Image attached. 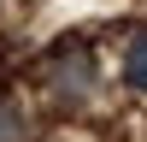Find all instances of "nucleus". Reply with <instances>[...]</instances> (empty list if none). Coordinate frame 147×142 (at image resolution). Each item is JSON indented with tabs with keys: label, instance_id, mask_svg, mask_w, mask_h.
Instances as JSON below:
<instances>
[{
	"label": "nucleus",
	"instance_id": "nucleus-3",
	"mask_svg": "<svg viewBox=\"0 0 147 142\" xmlns=\"http://www.w3.org/2000/svg\"><path fill=\"white\" fill-rule=\"evenodd\" d=\"M0 142H30V118L18 101H0Z\"/></svg>",
	"mask_w": 147,
	"mask_h": 142
},
{
	"label": "nucleus",
	"instance_id": "nucleus-1",
	"mask_svg": "<svg viewBox=\"0 0 147 142\" xmlns=\"http://www.w3.org/2000/svg\"><path fill=\"white\" fill-rule=\"evenodd\" d=\"M94 83H100V65H94L88 42H59L53 59H47V89L59 101H88Z\"/></svg>",
	"mask_w": 147,
	"mask_h": 142
},
{
	"label": "nucleus",
	"instance_id": "nucleus-2",
	"mask_svg": "<svg viewBox=\"0 0 147 142\" xmlns=\"http://www.w3.org/2000/svg\"><path fill=\"white\" fill-rule=\"evenodd\" d=\"M124 83L147 95V30H136V36H129V47H124Z\"/></svg>",
	"mask_w": 147,
	"mask_h": 142
}]
</instances>
